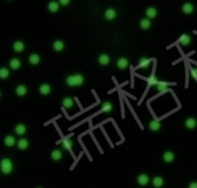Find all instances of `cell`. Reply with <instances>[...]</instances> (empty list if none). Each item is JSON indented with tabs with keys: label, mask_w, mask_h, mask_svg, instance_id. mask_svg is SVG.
<instances>
[{
	"label": "cell",
	"mask_w": 197,
	"mask_h": 188,
	"mask_svg": "<svg viewBox=\"0 0 197 188\" xmlns=\"http://www.w3.org/2000/svg\"><path fill=\"white\" fill-rule=\"evenodd\" d=\"M84 83V76L82 74H74L69 75L66 79V84L69 87H81Z\"/></svg>",
	"instance_id": "1"
},
{
	"label": "cell",
	"mask_w": 197,
	"mask_h": 188,
	"mask_svg": "<svg viewBox=\"0 0 197 188\" xmlns=\"http://www.w3.org/2000/svg\"><path fill=\"white\" fill-rule=\"evenodd\" d=\"M14 169L13 162L9 158H2L0 162V170L4 174H9L12 173V171Z\"/></svg>",
	"instance_id": "2"
},
{
	"label": "cell",
	"mask_w": 197,
	"mask_h": 188,
	"mask_svg": "<svg viewBox=\"0 0 197 188\" xmlns=\"http://www.w3.org/2000/svg\"><path fill=\"white\" fill-rule=\"evenodd\" d=\"M149 128L152 132H158L159 129L161 128V123H160L158 119H152L149 123Z\"/></svg>",
	"instance_id": "3"
},
{
	"label": "cell",
	"mask_w": 197,
	"mask_h": 188,
	"mask_svg": "<svg viewBox=\"0 0 197 188\" xmlns=\"http://www.w3.org/2000/svg\"><path fill=\"white\" fill-rule=\"evenodd\" d=\"M178 42L180 43L181 45H183V46H187V45H189L190 42H191V38H190V36L187 35V33H183V35L180 36Z\"/></svg>",
	"instance_id": "4"
},
{
	"label": "cell",
	"mask_w": 197,
	"mask_h": 188,
	"mask_svg": "<svg viewBox=\"0 0 197 188\" xmlns=\"http://www.w3.org/2000/svg\"><path fill=\"white\" fill-rule=\"evenodd\" d=\"M51 90H52V88H51V85L48 84V83H43V84H40V87H39V92L43 95V96L50 95Z\"/></svg>",
	"instance_id": "5"
},
{
	"label": "cell",
	"mask_w": 197,
	"mask_h": 188,
	"mask_svg": "<svg viewBox=\"0 0 197 188\" xmlns=\"http://www.w3.org/2000/svg\"><path fill=\"white\" fill-rule=\"evenodd\" d=\"M184 126L188 128V129H194V128L197 126V121L195 118H187L186 121H184Z\"/></svg>",
	"instance_id": "6"
},
{
	"label": "cell",
	"mask_w": 197,
	"mask_h": 188,
	"mask_svg": "<svg viewBox=\"0 0 197 188\" xmlns=\"http://www.w3.org/2000/svg\"><path fill=\"white\" fill-rule=\"evenodd\" d=\"M15 92H16V95L17 96H20V97H23V96H25L27 95V92H28V89H27V87L24 84H20L16 87V89H15Z\"/></svg>",
	"instance_id": "7"
},
{
	"label": "cell",
	"mask_w": 197,
	"mask_h": 188,
	"mask_svg": "<svg viewBox=\"0 0 197 188\" xmlns=\"http://www.w3.org/2000/svg\"><path fill=\"white\" fill-rule=\"evenodd\" d=\"M4 143H5V146L7 147H13L15 144H17V141H16V139H15L13 135H7L5 137V140H4Z\"/></svg>",
	"instance_id": "8"
},
{
	"label": "cell",
	"mask_w": 197,
	"mask_h": 188,
	"mask_svg": "<svg viewBox=\"0 0 197 188\" xmlns=\"http://www.w3.org/2000/svg\"><path fill=\"white\" fill-rule=\"evenodd\" d=\"M128 60L126 59V58H120V59H118V61H116V66H118V68L119 69H121V71H123V69H126L127 67H128Z\"/></svg>",
	"instance_id": "9"
},
{
	"label": "cell",
	"mask_w": 197,
	"mask_h": 188,
	"mask_svg": "<svg viewBox=\"0 0 197 188\" xmlns=\"http://www.w3.org/2000/svg\"><path fill=\"white\" fill-rule=\"evenodd\" d=\"M149 181H150L149 175H146V174H139L138 177H137V182H138V185H141V186L148 185Z\"/></svg>",
	"instance_id": "10"
},
{
	"label": "cell",
	"mask_w": 197,
	"mask_h": 188,
	"mask_svg": "<svg viewBox=\"0 0 197 188\" xmlns=\"http://www.w3.org/2000/svg\"><path fill=\"white\" fill-rule=\"evenodd\" d=\"M145 14H146V19H154L158 14V10H156L154 7H149L148 10H145Z\"/></svg>",
	"instance_id": "11"
},
{
	"label": "cell",
	"mask_w": 197,
	"mask_h": 188,
	"mask_svg": "<svg viewBox=\"0 0 197 188\" xmlns=\"http://www.w3.org/2000/svg\"><path fill=\"white\" fill-rule=\"evenodd\" d=\"M174 158H175V156H174V154L172 151H166V152H164L163 160L165 163H172L174 160Z\"/></svg>",
	"instance_id": "12"
},
{
	"label": "cell",
	"mask_w": 197,
	"mask_h": 188,
	"mask_svg": "<svg viewBox=\"0 0 197 188\" xmlns=\"http://www.w3.org/2000/svg\"><path fill=\"white\" fill-rule=\"evenodd\" d=\"M59 7H60V4L57 1H50L47 5V8L51 13H57L59 10Z\"/></svg>",
	"instance_id": "13"
},
{
	"label": "cell",
	"mask_w": 197,
	"mask_h": 188,
	"mask_svg": "<svg viewBox=\"0 0 197 188\" xmlns=\"http://www.w3.org/2000/svg\"><path fill=\"white\" fill-rule=\"evenodd\" d=\"M63 108L70 110V108L74 106V100H73L70 97H65V98L63 99Z\"/></svg>",
	"instance_id": "14"
},
{
	"label": "cell",
	"mask_w": 197,
	"mask_h": 188,
	"mask_svg": "<svg viewBox=\"0 0 197 188\" xmlns=\"http://www.w3.org/2000/svg\"><path fill=\"white\" fill-rule=\"evenodd\" d=\"M111 61V58L107 54H100V56L98 57V62L100 64L101 66H106V65H108Z\"/></svg>",
	"instance_id": "15"
},
{
	"label": "cell",
	"mask_w": 197,
	"mask_h": 188,
	"mask_svg": "<svg viewBox=\"0 0 197 188\" xmlns=\"http://www.w3.org/2000/svg\"><path fill=\"white\" fill-rule=\"evenodd\" d=\"M28 147H29V141L27 139H20L17 141V148L20 150H25L28 149Z\"/></svg>",
	"instance_id": "16"
},
{
	"label": "cell",
	"mask_w": 197,
	"mask_h": 188,
	"mask_svg": "<svg viewBox=\"0 0 197 188\" xmlns=\"http://www.w3.org/2000/svg\"><path fill=\"white\" fill-rule=\"evenodd\" d=\"M51 158L55 162H58L63 158V151L59 150V149H54V150L51 152Z\"/></svg>",
	"instance_id": "17"
},
{
	"label": "cell",
	"mask_w": 197,
	"mask_h": 188,
	"mask_svg": "<svg viewBox=\"0 0 197 188\" xmlns=\"http://www.w3.org/2000/svg\"><path fill=\"white\" fill-rule=\"evenodd\" d=\"M24 43L22 42V41H16V42L13 44V49H14L15 52H17V53H20V52H23L24 50Z\"/></svg>",
	"instance_id": "18"
},
{
	"label": "cell",
	"mask_w": 197,
	"mask_h": 188,
	"mask_svg": "<svg viewBox=\"0 0 197 188\" xmlns=\"http://www.w3.org/2000/svg\"><path fill=\"white\" fill-rule=\"evenodd\" d=\"M152 185H153V187H156V188L163 187L164 186V179L161 178V177H159V175L154 177V178L152 179Z\"/></svg>",
	"instance_id": "19"
},
{
	"label": "cell",
	"mask_w": 197,
	"mask_h": 188,
	"mask_svg": "<svg viewBox=\"0 0 197 188\" xmlns=\"http://www.w3.org/2000/svg\"><path fill=\"white\" fill-rule=\"evenodd\" d=\"M63 49H65V43H63V41L58 39V41H55V42L53 43V50H54V51L60 52L63 51Z\"/></svg>",
	"instance_id": "20"
},
{
	"label": "cell",
	"mask_w": 197,
	"mask_h": 188,
	"mask_svg": "<svg viewBox=\"0 0 197 188\" xmlns=\"http://www.w3.org/2000/svg\"><path fill=\"white\" fill-rule=\"evenodd\" d=\"M15 133H16L17 135H24V134L27 133V127H25V125H23V123L16 125V126H15Z\"/></svg>",
	"instance_id": "21"
},
{
	"label": "cell",
	"mask_w": 197,
	"mask_h": 188,
	"mask_svg": "<svg viewBox=\"0 0 197 188\" xmlns=\"http://www.w3.org/2000/svg\"><path fill=\"white\" fill-rule=\"evenodd\" d=\"M182 12L184 14H191L194 12V5L190 2H186L182 5Z\"/></svg>",
	"instance_id": "22"
},
{
	"label": "cell",
	"mask_w": 197,
	"mask_h": 188,
	"mask_svg": "<svg viewBox=\"0 0 197 188\" xmlns=\"http://www.w3.org/2000/svg\"><path fill=\"white\" fill-rule=\"evenodd\" d=\"M29 62L31 65H38L40 62V56L37 53H32L29 56Z\"/></svg>",
	"instance_id": "23"
},
{
	"label": "cell",
	"mask_w": 197,
	"mask_h": 188,
	"mask_svg": "<svg viewBox=\"0 0 197 188\" xmlns=\"http://www.w3.org/2000/svg\"><path fill=\"white\" fill-rule=\"evenodd\" d=\"M116 16V10H113V8H108V10H105V18L106 20H114Z\"/></svg>",
	"instance_id": "24"
},
{
	"label": "cell",
	"mask_w": 197,
	"mask_h": 188,
	"mask_svg": "<svg viewBox=\"0 0 197 188\" xmlns=\"http://www.w3.org/2000/svg\"><path fill=\"white\" fill-rule=\"evenodd\" d=\"M63 149H66V150H72L73 146H74V142H73V140H69V139H63Z\"/></svg>",
	"instance_id": "25"
},
{
	"label": "cell",
	"mask_w": 197,
	"mask_h": 188,
	"mask_svg": "<svg viewBox=\"0 0 197 188\" xmlns=\"http://www.w3.org/2000/svg\"><path fill=\"white\" fill-rule=\"evenodd\" d=\"M139 27L143 29V30H148V29H150V27H151V21H150L149 19H142L141 22H139Z\"/></svg>",
	"instance_id": "26"
},
{
	"label": "cell",
	"mask_w": 197,
	"mask_h": 188,
	"mask_svg": "<svg viewBox=\"0 0 197 188\" xmlns=\"http://www.w3.org/2000/svg\"><path fill=\"white\" fill-rule=\"evenodd\" d=\"M9 67L12 69H14V71L19 69L20 67H21V61H20L19 59H16V58L12 59V60L9 61Z\"/></svg>",
	"instance_id": "27"
},
{
	"label": "cell",
	"mask_w": 197,
	"mask_h": 188,
	"mask_svg": "<svg viewBox=\"0 0 197 188\" xmlns=\"http://www.w3.org/2000/svg\"><path fill=\"white\" fill-rule=\"evenodd\" d=\"M174 85L176 84V83H166V82H161V81H159L158 84L156 85V89H157V91H164V90H166V88H167V85Z\"/></svg>",
	"instance_id": "28"
},
{
	"label": "cell",
	"mask_w": 197,
	"mask_h": 188,
	"mask_svg": "<svg viewBox=\"0 0 197 188\" xmlns=\"http://www.w3.org/2000/svg\"><path fill=\"white\" fill-rule=\"evenodd\" d=\"M112 110H113V105H112L110 102H104V103H103V105H101V111L104 113H110Z\"/></svg>",
	"instance_id": "29"
},
{
	"label": "cell",
	"mask_w": 197,
	"mask_h": 188,
	"mask_svg": "<svg viewBox=\"0 0 197 188\" xmlns=\"http://www.w3.org/2000/svg\"><path fill=\"white\" fill-rule=\"evenodd\" d=\"M9 71L6 68V67H2V68H0V79H2V80H6V79H8L9 77Z\"/></svg>",
	"instance_id": "30"
},
{
	"label": "cell",
	"mask_w": 197,
	"mask_h": 188,
	"mask_svg": "<svg viewBox=\"0 0 197 188\" xmlns=\"http://www.w3.org/2000/svg\"><path fill=\"white\" fill-rule=\"evenodd\" d=\"M149 65H150V59H148V58H141V59H139L138 68H146Z\"/></svg>",
	"instance_id": "31"
},
{
	"label": "cell",
	"mask_w": 197,
	"mask_h": 188,
	"mask_svg": "<svg viewBox=\"0 0 197 188\" xmlns=\"http://www.w3.org/2000/svg\"><path fill=\"white\" fill-rule=\"evenodd\" d=\"M190 75L194 80H197V68H191L190 69Z\"/></svg>",
	"instance_id": "32"
},
{
	"label": "cell",
	"mask_w": 197,
	"mask_h": 188,
	"mask_svg": "<svg viewBox=\"0 0 197 188\" xmlns=\"http://www.w3.org/2000/svg\"><path fill=\"white\" fill-rule=\"evenodd\" d=\"M69 2H70L69 0H60V1H59V4H60V5H63V6L69 5Z\"/></svg>",
	"instance_id": "33"
},
{
	"label": "cell",
	"mask_w": 197,
	"mask_h": 188,
	"mask_svg": "<svg viewBox=\"0 0 197 188\" xmlns=\"http://www.w3.org/2000/svg\"><path fill=\"white\" fill-rule=\"evenodd\" d=\"M189 188H197V182H196V181L189 183Z\"/></svg>",
	"instance_id": "34"
},
{
	"label": "cell",
	"mask_w": 197,
	"mask_h": 188,
	"mask_svg": "<svg viewBox=\"0 0 197 188\" xmlns=\"http://www.w3.org/2000/svg\"><path fill=\"white\" fill-rule=\"evenodd\" d=\"M38 188H39V187H38Z\"/></svg>",
	"instance_id": "35"
}]
</instances>
